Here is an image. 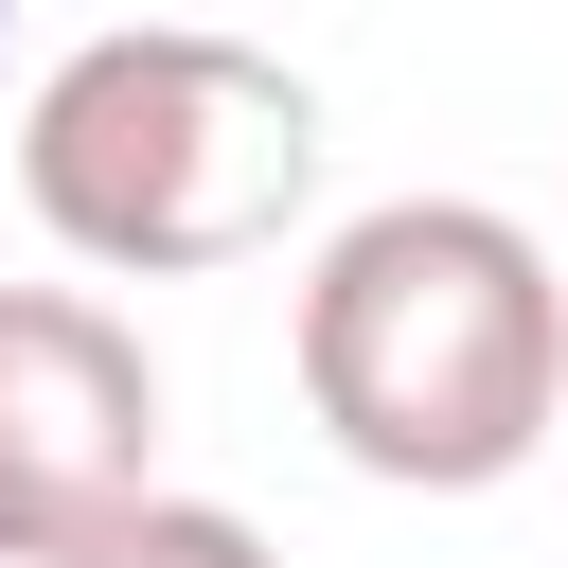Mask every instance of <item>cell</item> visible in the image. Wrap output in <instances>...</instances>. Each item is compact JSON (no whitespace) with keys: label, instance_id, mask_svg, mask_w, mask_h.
I'll list each match as a JSON object with an SVG mask.
<instances>
[{"label":"cell","instance_id":"obj_2","mask_svg":"<svg viewBox=\"0 0 568 568\" xmlns=\"http://www.w3.org/2000/svg\"><path fill=\"white\" fill-rule=\"evenodd\" d=\"M18 195L71 266L106 284H195L284 248V213L320 195V89L213 18H124L89 53L36 71L18 106Z\"/></svg>","mask_w":568,"mask_h":568},{"label":"cell","instance_id":"obj_1","mask_svg":"<svg viewBox=\"0 0 568 568\" xmlns=\"http://www.w3.org/2000/svg\"><path fill=\"white\" fill-rule=\"evenodd\" d=\"M302 426L390 497H497L568 444V284L497 195H373L302 266Z\"/></svg>","mask_w":568,"mask_h":568},{"label":"cell","instance_id":"obj_4","mask_svg":"<svg viewBox=\"0 0 568 568\" xmlns=\"http://www.w3.org/2000/svg\"><path fill=\"white\" fill-rule=\"evenodd\" d=\"M53 568H284V550H266L231 497H160V479H142V497H124L106 532H71Z\"/></svg>","mask_w":568,"mask_h":568},{"label":"cell","instance_id":"obj_3","mask_svg":"<svg viewBox=\"0 0 568 568\" xmlns=\"http://www.w3.org/2000/svg\"><path fill=\"white\" fill-rule=\"evenodd\" d=\"M160 479V355L89 284H0V568H53Z\"/></svg>","mask_w":568,"mask_h":568},{"label":"cell","instance_id":"obj_5","mask_svg":"<svg viewBox=\"0 0 568 568\" xmlns=\"http://www.w3.org/2000/svg\"><path fill=\"white\" fill-rule=\"evenodd\" d=\"M0 18H18V0H0Z\"/></svg>","mask_w":568,"mask_h":568}]
</instances>
